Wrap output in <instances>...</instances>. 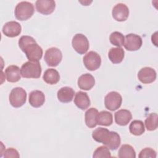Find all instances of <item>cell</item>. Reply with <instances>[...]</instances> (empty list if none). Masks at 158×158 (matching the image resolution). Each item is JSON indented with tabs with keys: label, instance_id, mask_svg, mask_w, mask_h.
<instances>
[{
	"label": "cell",
	"instance_id": "1",
	"mask_svg": "<svg viewBox=\"0 0 158 158\" xmlns=\"http://www.w3.org/2000/svg\"><path fill=\"white\" fill-rule=\"evenodd\" d=\"M19 46L31 62H38L43 56V49L35 39L30 36H22L19 40Z\"/></svg>",
	"mask_w": 158,
	"mask_h": 158
},
{
	"label": "cell",
	"instance_id": "2",
	"mask_svg": "<svg viewBox=\"0 0 158 158\" xmlns=\"http://www.w3.org/2000/svg\"><path fill=\"white\" fill-rule=\"evenodd\" d=\"M94 141L102 143L111 150H116L121 143L120 135L115 131H110L107 128L99 127L92 133Z\"/></svg>",
	"mask_w": 158,
	"mask_h": 158
},
{
	"label": "cell",
	"instance_id": "3",
	"mask_svg": "<svg viewBox=\"0 0 158 158\" xmlns=\"http://www.w3.org/2000/svg\"><path fill=\"white\" fill-rule=\"evenodd\" d=\"M20 70L23 78H38L41 76L42 69L39 62L28 61L23 64Z\"/></svg>",
	"mask_w": 158,
	"mask_h": 158
},
{
	"label": "cell",
	"instance_id": "4",
	"mask_svg": "<svg viewBox=\"0 0 158 158\" xmlns=\"http://www.w3.org/2000/svg\"><path fill=\"white\" fill-rule=\"evenodd\" d=\"M35 9L32 3L28 1L19 2L14 10V15L17 19L23 21L30 19L34 14Z\"/></svg>",
	"mask_w": 158,
	"mask_h": 158
},
{
	"label": "cell",
	"instance_id": "5",
	"mask_svg": "<svg viewBox=\"0 0 158 158\" xmlns=\"http://www.w3.org/2000/svg\"><path fill=\"white\" fill-rule=\"evenodd\" d=\"M9 99L10 104L14 107H22L26 102L27 92L21 87H15L11 90Z\"/></svg>",
	"mask_w": 158,
	"mask_h": 158
},
{
	"label": "cell",
	"instance_id": "6",
	"mask_svg": "<svg viewBox=\"0 0 158 158\" xmlns=\"http://www.w3.org/2000/svg\"><path fill=\"white\" fill-rule=\"evenodd\" d=\"M62 54L57 48L52 47L47 49L44 54V59L48 66L56 67L61 62Z\"/></svg>",
	"mask_w": 158,
	"mask_h": 158
},
{
	"label": "cell",
	"instance_id": "7",
	"mask_svg": "<svg viewBox=\"0 0 158 158\" xmlns=\"http://www.w3.org/2000/svg\"><path fill=\"white\" fill-rule=\"evenodd\" d=\"M72 47L79 54H84L89 49V41L86 36L81 33L75 35L72 41Z\"/></svg>",
	"mask_w": 158,
	"mask_h": 158
},
{
	"label": "cell",
	"instance_id": "8",
	"mask_svg": "<svg viewBox=\"0 0 158 158\" xmlns=\"http://www.w3.org/2000/svg\"><path fill=\"white\" fill-rule=\"evenodd\" d=\"M83 62L85 67L90 71H94L99 69L101 64V58L99 54L95 51H89L83 58Z\"/></svg>",
	"mask_w": 158,
	"mask_h": 158
},
{
	"label": "cell",
	"instance_id": "9",
	"mask_svg": "<svg viewBox=\"0 0 158 158\" xmlns=\"http://www.w3.org/2000/svg\"><path fill=\"white\" fill-rule=\"evenodd\" d=\"M122 98L117 91L109 92L104 98V105L106 109L114 111L118 109L122 104Z\"/></svg>",
	"mask_w": 158,
	"mask_h": 158
},
{
	"label": "cell",
	"instance_id": "10",
	"mask_svg": "<svg viewBox=\"0 0 158 158\" xmlns=\"http://www.w3.org/2000/svg\"><path fill=\"white\" fill-rule=\"evenodd\" d=\"M143 44L142 38L140 36L130 33L125 36L124 41L125 48L130 51H135L140 49Z\"/></svg>",
	"mask_w": 158,
	"mask_h": 158
},
{
	"label": "cell",
	"instance_id": "11",
	"mask_svg": "<svg viewBox=\"0 0 158 158\" xmlns=\"http://www.w3.org/2000/svg\"><path fill=\"white\" fill-rule=\"evenodd\" d=\"M157 73L156 70L149 67L142 68L138 73L139 80L144 84H149L154 81L156 79Z\"/></svg>",
	"mask_w": 158,
	"mask_h": 158
},
{
	"label": "cell",
	"instance_id": "12",
	"mask_svg": "<svg viewBox=\"0 0 158 158\" xmlns=\"http://www.w3.org/2000/svg\"><path fill=\"white\" fill-rule=\"evenodd\" d=\"M2 31L6 36L14 38L20 34L22 27L20 24L16 21H10L4 25Z\"/></svg>",
	"mask_w": 158,
	"mask_h": 158
},
{
	"label": "cell",
	"instance_id": "13",
	"mask_svg": "<svg viewBox=\"0 0 158 158\" xmlns=\"http://www.w3.org/2000/svg\"><path fill=\"white\" fill-rule=\"evenodd\" d=\"M112 14L115 20L123 22L125 21L129 16V9L125 4L118 3L113 7Z\"/></svg>",
	"mask_w": 158,
	"mask_h": 158
},
{
	"label": "cell",
	"instance_id": "14",
	"mask_svg": "<svg viewBox=\"0 0 158 158\" xmlns=\"http://www.w3.org/2000/svg\"><path fill=\"white\" fill-rule=\"evenodd\" d=\"M36 10L43 15H49L56 8V2L53 0H38L35 3Z\"/></svg>",
	"mask_w": 158,
	"mask_h": 158
},
{
	"label": "cell",
	"instance_id": "15",
	"mask_svg": "<svg viewBox=\"0 0 158 158\" xmlns=\"http://www.w3.org/2000/svg\"><path fill=\"white\" fill-rule=\"evenodd\" d=\"M5 74L7 80L10 83L17 82L21 78V70L17 65L8 66L5 70Z\"/></svg>",
	"mask_w": 158,
	"mask_h": 158
},
{
	"label": "cell",
	"instance_id": "16",
	"mask_svg": "<svg viewBox=\"0 0 158 158\" xmlns=\"http://www.w3.org/2000/svg\"><path fill=\"white\" fill-rule=\"evenodd\" d=\"M114 117L115 123L120 126L128 125L132 118L131 112L127 109H120L117 111L114 114Z\"/></svg>",
	"mask_w": 158,
	"mask_h": 158
},
{
	"label": "cell",
	"instance_id": "17",
	"mask_svg": "<svg viewBox=\"0 0 158 158\" xmlns=\"http://www.w3.org/2000/svg\"><path fill=\"white\" fill-rule=\"evenodd\" d=\"M29 103L33 107H40L45 101L44 94L40 90L32 91L29 94Z\"/></svg>",
	"mask_w": 158,
	"mask_h": 158
},
{
	"label": "cell",
	"instance_id": "18",
	"mask_svg": "<svg viewBox=\"0 0 158 158\" xmlns=\"http://www.w3.org/2000/svg\"><path fill=\"white\" fill-rule=\"evenodd\" d=\"M74 103L77 107L81 110H85L90 106V99L87 93L83 91H78L75 94Z\"/></svg>",
	"mask_w": 158,
	"mask_h": 158
},
{
	"label": "cell",
	"instance_id": "19",
	"mask_svg": "<svg viewBox=\"0 0 158 158\" xmlns=\"http://www.w3.org/2000/svg\"><path fill=\"white\" fill-rule=\"evenodd\" d=\"M95 84L94 77L89 73L81 75L78 79V87L83 90L91 89Z\"/></svg>",
	"mask_w": 158,
	"mask_h": 158
},
{
	"label": "cell",
	"instance_id": "20",
	"mask_svg": "<svg viewBox=\"0 0 158 158\" xmlns=\"http://www.w3.org/2000/svg\"><path fill=\"white\" fill-rule=\"evenodd\" d=\"M75 94L74 90L69 86L61 88L57 91V96L59 101L63 103L70 102L72 101Z\"/></svg>",
	"mask_w": 158,
	"mask_h": 158
},
{
	"label": "cell",
	"instance_id": "21",
	"mask_svg": "<svg viewBox=\"0 0 158 158\" xmlns=\"http://www.w3.org/2000/svg\"><path fill=\"white\" fill-rule=\"evenodd\" d=\"M125 56V52L120 47L112 48L108 52L109 60L114 64L120 63Z\"/></svg>",
	"mask_w": 158,
	"mask_h": 158
},
{
	"label": "cell",
	"instance_id": "22",
	"mask_svg": "<svg viewBox=\"0 0 158 158\" xmlns=\"http://www.w3.org/2000/svg\"><path fill=\"white\" fill-rule=\"evenodd\" d=\"M43 80L48 84L55 85L60 80V75L57 70L54 69H47L43 76Z\"/></svg>",
	"mask_w": 158,
	"mask_h": 158
},
{
	"label": "cell",
	"instance_id": "23",
	"mask_svg": "<svg viewBox=\"0 0 158 158\" xmlns=\"http://www.w3.org/2000/svg\"><path fill=\"white\" fill-rule=\"evenodd\" d=\"M98 114V110L94 107H91L86 111L85 114V123L88 127L92 128L97 125L96 118Z\"/></svg>",
	"mask_w": 158,
	"mask_h": 158
},
{
	"label": "cell",
	"instance_id": "24",
	"mask_svg": "<svg viewBox=\"0 0 158 158\" xmlns=\"http://www.w3.org/2000/svg\"><path fill=\"white\" fill-rule=\"evenodd\" d=\"M96 122L99 125L110 126L113 122L112 114L108 111L102 110L98 114Z\"/></svg>",
	"mask_w": 158,
	"mask_h": 158
},
{
	"label": "cell",
	"instance_id": "25",
	"mask_svg": "<svg viewBox=\"0 0 158 158\" xmlns=\"http://www.w3.org/2000/svg\"><path fill=\"white\" fill-rule=\"evenodd\" d=\"M120 158H135L136 152L134 148L130 144H123L118 152Z\"/></svg>",
	"mask_w": 158,
	"mask_h": 158
},
{
	"label": "cell",
	"instance_id": "26",
	"mask_svg": "<svg viewBox=\"0 0 158 158\" xmlns=\"http://www.w3.org/2000/svg\"><path fill=\"white\" fill-rule=\"evenodd\" d=\"M130 132L135 136L141 135L145 131L143 122L141 120H135L131 122L129 126Z\"/></svg>",
	"mask_w": 158,
	"mask_h": 158
},
{
	"label": "cell",
	"instance_id": "27",
	"mask_svg": "<svg viewBox=\"0 0 158 158\" xmlns=\"http://www.w3.org/2000/svg\"><path fill=\"white\" fill-rule=\"evenodd\" d=\"M144 123L148 131L155 130L157 128V114L156 113L150 114L145 119Z\"/></svg>",
	"mask_w": 158,
	"mask_h": 158
},
{
	"label": "cell",
	"instance_id": "28",
	"mask_svg": "<svg viewBox=\"0 0 158 158\" xmlns=\"http://www.w3.org/2000/svg\"><path fill=\"white\" fill-rule=\"evenodd\" d=\"M109 41L112 44L121 48L124 44L125 37L120 32L114 31L109 36Z\"/></svg>",
	"mask_w": 158,
	"mask_h": 158
},
{
	"label": "cell",
	"instance_id": "29",
	"mask_svg": "<svg viewBox=\"0 0 158 158\" xmlns=\"http://www.w3.org/2000/svg\"><path fill=\"white\" fill-rule=\"evenodd\" d=\"M93 157L94 158L100 157H110L111 154L109 150V148L105 146H101L98 147L93 152Z\"/></svg>",
	"mask_w": 158,
	"mask_h": 158
},
{
	"label": "cell",
	"instance_id": "30",
	"mask_svg": "<svg viewBox=\"0 0 158 158\" xmlns=\"http://www.w3.org/2000/svg\"><path fill=\"white\" fill-rule=\"evenodd\" d=\"M156 156H157V153L156 151L150 148H146L142 149L140 151L138 156L139 158H148V157L155 158L156 157Z\"/></svg>",
	"mask_w": 158,
	"mask_h": 158
},
{
	"label": "cell",
	"instance_id": "31",
	"mask_svg": "<svg viewBox=\"0 0 158 158\" xmlns=\"http://www.w3.org/2000/svg\"><path fill=\"white\" fill-rule=\"evenodd\" d=\"M4 157H6V158H9V157H19L20 156H19V152L12 148H8L7 149H6L5 151H4Z\"/></svg>",
	"mask_w": 158,
	"mask_h": 158
}]
</instances>
